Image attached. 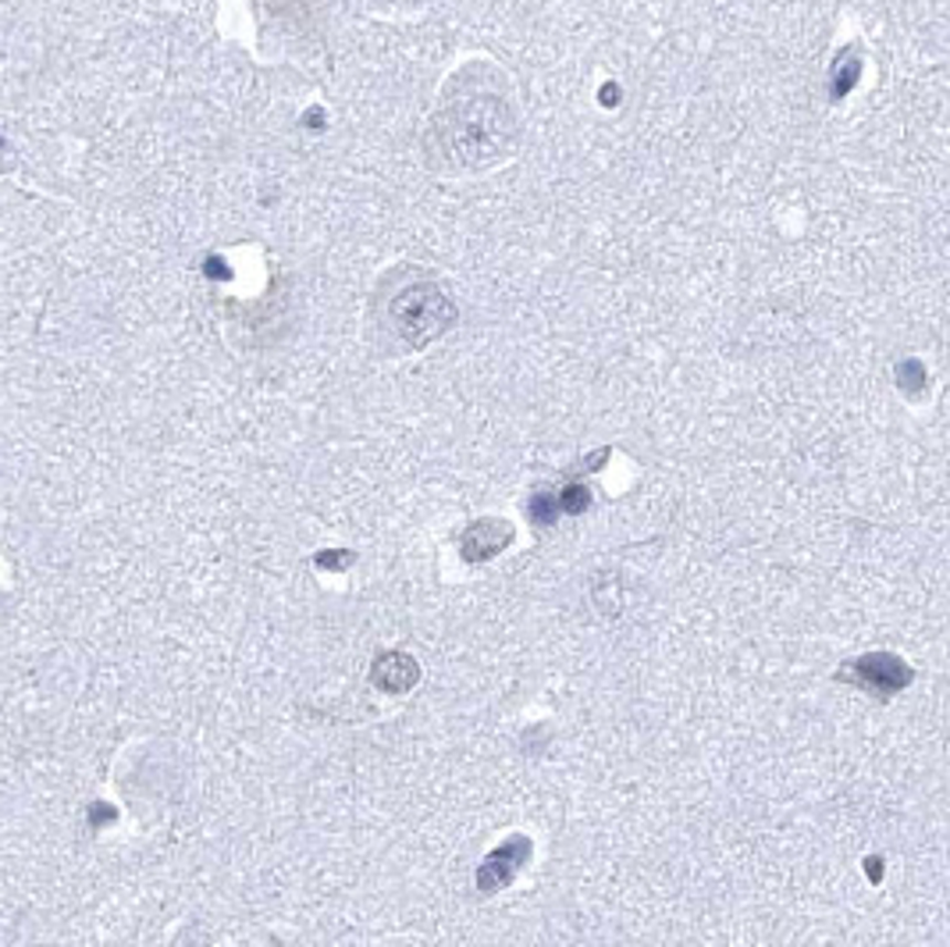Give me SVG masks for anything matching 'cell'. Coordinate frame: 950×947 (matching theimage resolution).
Masks as SVG:
<instances>
[{"instance_id": "cell-9", "label": "cell", "mask_w": 950, "mask_h": 947, "mask_svg": "<svg viewBox=\"0 0 950 947\" xmlns=\"http://www.w3.org/2000/svg\"><path fill=\"white\" fill-rule=\"evenodd\" d=\"M559 513H570V517H581V513L591 506V488L584 485V481H570L567 488H562L559 495Z\"/></svg>"}, {"instance_id": "cell-13", "label": "cell", "mask_w": 950, "mask_h": 947, "mask_svg": "<svg viewBox=\"0 0 950 947\" xmlns=\"http://www.w3.org/2000/svg\"><path fill=\"white\" fill-rule=\"evenodd\" d=\"M11 165V147H8V139L0 136V171H4Z\"/></svg>"}, {"instance_id": "cell-4", "label": "cell", "mask_w": 950, "mask_h": 947, "mask_svg": "<svg viewBox=\"0 0 950 947\" xmlns=\"http://www.w3.org/2000/svg\"><path fill=\"white\" fill-rule=\"evenodd\" d=\"M530 855H535V841L527 838V833H513V838H506L498 848H492V852L485 855V862L477 865V891L481 894H498L506 891L513 880H517L524 870Z\"/></svg>"}, {"instance_id": "cell-10", "label": "cell", "mask_w": 950, "mask_h": 947, "mask_svg": "<svg viewBox=\"0 0 950 947\" xmlns=\"http://www.w3.org/2000/svg\"><path fill=\"white\" fill-rule=\"evenodd\" d=\"M527 513H530V520H535L538 527H552L559 520V499L552 492H535V495H530V503H527Z\"/></svg>"}, {"instance_id": "cell-14", "label": "cell", "mask_w": 950, "mask_h": 947, "mask_svg": "<svg viewBox=\"0 0 950 947\" xmlns=\"http://www.w3.org/2000/svg\"><path fill=\"white\" fill-rule=\"evenodd\" d=\"M616 101H620L616 90H602V104H616Z\"/></svg>"}, {"instance_id": "cell-11", "label": "cell", "mask_w": 950, "mask_h": 947, "mask_svg": "<svg viewBox=\"0 0 950 947\" xmlns=\"http://www.w3.org/2000/svg\"><path fill=\"white\" fill-rule=\"evenodd\" d=\"M349 559H352L349 553H320L317 564H320V567H346Z\"/></svg>"}, {"instance_id": "cell-6", "label": "cell", "mask_w": 950, "mask_h": 947, "mask_svg": "<svg viewBox=\"0 0 950 947\" xmlns=\"http://www.w3.org/2000/svg\"><path fill=\"white\" fill-rule=\"evenodd\" d=\"M416 681H421V666H416V660L407 652H381L378 660L370 663V684L389 695L413 692Z\"/></svg>"}, {"instance_id": "cell-1", "label": "cell", "mask_w": 950, "mask_h": 947, "mask_svg": "<svg viewBox=\"0 0 950 947\" xmlns=\"http://www.w3.org/2000/svg\"><path fill=\"white\" fill-rule=\"evenodd\" d=\"M513 136H517V122L509 107L492 93H471L434 115L424 136V154L431 168L448 175L481 171L513 150Z\"/></svg>"}, {"instance_id": "cell-16", "label": "cell", "mask_w": 950, "mask_h": 947, "mask_svg": "<svg viewBox=\"0 0 950 947\" xmlns=\"http://www.w3.org/2000/svg\"><path fill=\"white\" fill-rule=\"evenodd\" d=\"M0 599H4V596H0Z\"/></svg>"}, {"instance_id": "cell-7", "label": "cell", "mask_w": 950, "mask_h": 947, "mask_svg": "<svg viewBox=\"0 0 950 947\" xmlns=\"http://www.w3.org/2000/svg\"><path fill=\"white\" fill-rule=\"evenodd\" d=\"M862 57H858V46H847V51L836 54L833 69H830V101H844V96L858 86L862 78Z\"/></svg>"}, {"instance_id": "cell-5", "label": "cell", "mask_w": 950, "mask_h": 947, "mask_svg": "<svg viewBox=\"0 0 950 947\" xmlns=\"http://www.w3.org/2000/svg\"><path fill=\"white\" fill-rule=\"evenodd\" d=\"M509 541H513V524L485 517V520H477V524H471L463 532L460 556L466 559V564H488V559H495Z\"/></svg>"}, {"instance_id": "cell-8", "label": "cell", "mask_w": 950, "mask_h": 947, "mask_svg": "<svg viewBox=\"0 0 950 947\" xmlns=\"http://www.w3.org/2000/svg\"><path fill=\"white\" fill-rule=\"evenodd\" d=\"M894 378H897V389L905 392V396H922L926 392V385H929V375H926V364L922 360H900L897 364V371H894Z\"/></svg>"}, {"instance_id": "cell-2", "label": "cell", "mask_w": 950, "mask_h": 947, "mask_svg": "<svg viewBox=\"0 0 950 947\" xmlns=\"http://www.w3.org/2000/svg\"><path fill=\"white\" fill-rule=\"evenodd\" d=\"M389 320H392V328L402 343L421 349L453 325L456 307H453V299L445 296V288H439L434 282H421V285L399 288V293L392 296Z\"/></svg>"}, {"instance_id": "cell-15", "label": "cell", "mask_w": 950, "mask_h": 947, "mask_svg": "<svg viewBox=\"0 0 950 947\" xmlns=\"http://www.w3.org/2000/svg\"><path fill=\"white\" fill-rule=\"evenodd\" d=\"M182 947H200V944H182Z\"/></svg>"}, {"instance_id": "cell-3", "label": "cell", "mask_w": 950, "mask_h": 947, "mask_svg": "<svg viewBox=\"0 0 950 947\" xmlns=\"http://www.w3.org/2000/svg\"><path fill=\"white\" fill-rule=\"evenodd\" d=\"M841 677L876 698H894L915 681V670L894 652H865L841 670Z\"/></svg>"}, {"instance_id": "cell-12", "label": "cell", "mask_w": 950, "mask_h": 947, "mask_svg": "<svg viewBox=\"0 0 950 947\" xmlns=\"http://www.w3.org/2000/svg\"><path fill=\"white\" fill-rule=\"evenodd\" d=\"M865 873H868V880H873V884H883V859H879V855H868V859H865Z\"/></svg>"}]
</instances>
